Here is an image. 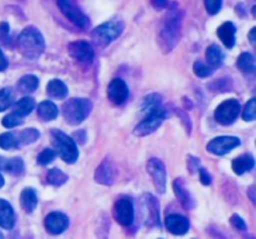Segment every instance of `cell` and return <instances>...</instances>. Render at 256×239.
<instances>
[{
	"instance_id": "obj_38",
	"label": "cell",
	"mask_w": 256,
	"mask_h": 239,
	"mask_svg": "<svg viewBox=\"0 0 256 239\" xmlns=\"http://www.w3.org/2000/svg\"><path fill=\"white\" fill-rule=\"evenodd\" d=\"M55 158H56V152L48 148V150H42V152L38 155V164H42V166H46V164H52L54 160H55Z\"/></svg>"
},
{
	"instance_id": "obj_28",
	"label": "cell",
	"mask_w": 256,
	"mask_h": 239,
	"mask_svg": "<svg viewBox=\"0 0 256 239\" xmlns=\"http://www.w3.org/2000/svg\"><path fill=\"white\" fill-rule=\"evenodd\" d=\"M238 68L244 74H255V56L252 54L245 52L238 58Z\"/></svg>"
},
{
	"instance_id": "obj_47",
	"label": "cell",
	"mask_w": 256,
	"mask_h": 239,
	"mask_svg": "<svg viewBox=\"0 0 256 239\" xmlns=\"http://www.w3.org/2000/svg\"><path fill=\"white\" fill-rule=\"evenodd\" d=\"M8 66V58L4 56V54L3 51L0 50V72H3V70H6Z\"/></svg>"
},
{
	"instance_id": "obj_2",
	"label": "cell",
	"mask_w": 256,
	"mask_h": 239,
	"mask_svg": "<svg viewBox=\"0 0 256 239\" xmlns=\"http://www.w3.org/2000/svg\"><path fill=\"white\" fill-rule=\"evenodd\" d=\"M17 48L26 58L38 60L46 51V40L36 27H27L17 40Z\"/></svg>"
},
{
	"instance_id": "obj_1",
	"label": "cell",
	"mask_w": 256,
	"mask_h": 239,
	"mask_svg": "<svg viewBox=\"0 0 256 239\" xmlns=\"http://www.w3.org/2000/svg\"><path fill=\"white\" fill-rule=\"evenodd\" d=\"M183 12L179 8H172L162 18L158 27V45L164 54H169L178 46L183 28Z\"/></svg>"
},
{
	"instance_id": "obj_45",
	"label": "cell",
	"mask_w": 256,
	"mask_h": 239,
	"mask_svg": "<svg viewBox=\"0 0 256 239\" xmlns=\"http://www.w3.org/2000/svg\"><path fill=\"white\" fill-rule=\"evenodd\" d=\"M198 164H200V162L197 158H188V170H190V173H196V169H198Z\"/></svg>"
},
{
	"instance_id": "obj_34",
	"label": "cell",
	"mask_w": 256,
	"mask_h": 239,
	"mask_svg": "<svg viewBox=\"0 0 256 239\" xmlns=\"http://www.w3.org/2000/svg\"><path fill=\"white\" fill-rule=\"evenodd\" d=\"M18 140H17V135L14 134H2L0 135V148L3 150H10L18 148Z\"/></svg>"
},
{
	"instance_id": "obj_3",
	"label": "cell",
	"mask_w": 256,
	"mask_h": 239,
	"mask_svg": "<svg viewBox=\"0 0 256 239\" xmlns=\"http://www.w3.org/2000/svg\"><path fill=\"white\" fill-rule=\"evenodd\" d=\"M93 110V103L88 98H72L64 104L62 114L64 118L72 126H79L90 116Z\"/></svg>"
},
{
	"instance_id": "obj_24",
	"label": "cell",
	"mask_w": 256,
	"mask_h": 239,
	"mask_svg": "<svg viewBox=\"0 0 256 239\" xmlns=\"http://www.w3.org/2000/svg\"><path fill=\"white\" fill-rule=\"evenodd\" d=\"M20 204L26 212H34V210L37 208L38 204V197L37 193L34 188H24L23 193H22V197H20Z\"/></svg>"
},
{
	"instance_id": "obj_50",
	"label": "cell",
	"mask_w": 256,
	"mask_h": 239,
	"mask_svg": "<svg viewBox=\"0 0 256 239\" xmlns=\"http://www.w3.org/2000/svg\"><path fill=\"white\" fill-rule=\"evenodd\" d=\"M249 198L255 204V186L249 187Z\"/></svg>"
},
{
	"instance_id": "obj_13",
	"label": "cell",
	"mask_w": 256,
	"mask_h": 239,
	"mask_svg": "<svg viewBox=\"0 0 256 239\" xmlns=\"http://www.w3.org/2000/svg\"><path fill=\"white\" fill-rule=\"evenodd\" d=\"M69 55L80 64L89 65L94 60V50L88 41H75L68 46Z\"/></svg>"
},
{
	"instance_id": "obj_5",
	"label": "cell",
	"mask_w": 256,
	"mask_h": 239,
	"mask_svg": "<svg viewBox=\"0 0 256 239\" xmlns=\"http://www.w3.org/2000/svg\"><path fill=\"white\" fill-rule=\"evenodd\" d=\"M51 135H52V145L55 152H58L60 159L66 164H75L79 158V150L76 148L75 141L60 130H52Z\"/></svg>"
},
{
	"instance_id": "obj_14",
	"label": "cell",
	"mask_w": 256,
	"mask_h": 239,
	"mask_svg": "<svg viewBox=\"0 0 256 239\" xmlns=\"http://www.w3.org/2000/svg\"><path fill=\"white\" fill-rule=\"evenodd\" d=\"M114 218L122 226H131L134 222V204L130 198H121L116 202Z\"/></svg>"
},
{
	"instance_id": "obj_37",
	"label": "cell",
	"mask_w": 256,
	"mask_h": 239,
	"mask_svg": "<svg viewBox=\"0 0 256 239\" xmlns=\"http://www.w3.org/2000/svg\"><path fill=\"white\" fill-rule=\"evenodd\" d=\"M242 117L245 121H255L256 118V100L255 98H252V100H249L248 104L245 106V110H244V114H242Z\"/></svg>"
},
{
	"instance_id": "obj_35",
	"label": "cell",
	"mask_w": 256,
	"mask_h": 239,
	"mask_svg": "<svg viewBox=\"0 0 256 239\" xmlns=\"http://www.w3.org/2000/svg\"><path fill=\"white\" fill-rule=\"evenodd\" d=\"M193 70H194V74H196L198 78H202V79H204V78H210V76L214 74V69H211L208 65H206V64L200 62V60L194 64Z\"/></svg>"
},
{
	"instance_id": "obj_18",
	"label": "cell",
	"mask_w": 256,
	"mask_h": 239,
	"mask_svg": "<svg viewBox=\"0 0 256 239\" xmlns=\"http://www.w3.org/2000/svg\"><path fill=\"white\" fill-rule=\"evenodd\" d=\"M174 190L176 193L178 200L182 202V206L186 210H193L196 206V202L193 198V196L190 194V192L188 190V187L184 184V182L182 179H176L174 182Z\"/></svg>"
},
{
	"instance_id": "obj_54",
	"label": "cell",
	"mask_w": 256,
	"mask_h": 239,
	"mask_svg": "<svg viewBox=\"0 0 256 239\" xmlns=\"http://www.w3.org/2000/svg\"><path fill=\"white\" fill-rule=\"evenodd\" d=\"M0 239H4V236H3V234L0 232Z\"/></svg>"
},
{
	"instance_id": "obj_4",
	"label": "cell",
	"mask_w": 256,
	"mask_h": 239,
	"mask_svg": "<svg viewBox=\"0 0 256 239\" xmlns=\"http://www.w3.org/2000/svg\"><path fill=\"white\" fill-rule=\"evenodd\" d=\"M124 22L120 20H112L107 22L102 26H98V28H94V31L92 32V38L93 42L98 45V48H106L108 45L114 42L117 38L121 37V34L124 32Z\"/></svg>"
},
{
	"instance_id": "obj_19",
	"label": "cell",
	"mask_w": 256,
	"mask_h": 239,
	"mask_svg": "<svg viewBox=\"0 0 256 239\" xmlns=\"http://www.w3.org/2000/svg\"><path fill=\"white\" fill-rule=\"evenodd\" d=\"M16 225V212L12 204L6 200H0V226L4 230H13Z\"/></svg>"
},
{
	"instance_id": "obj_17",
	"label": "cell",
	"mask_w": 256,
	"mask_h": 239,
	"mask_svg": "<svg viewBox=\"0 0 256 239\" xmlns=\"http://www.w3.org/2000/svg\"><path fill=\"white\" fill-rule=\"evenodd\" d=\"M165 225L168 231L174 234V235H184L190 230V222H188V218L179 216V214H174V216L166 217Z\"/></svg>"
},
{
	"instance_id": "obj_11",
	"label": "cell",
	"mask_w": 256,
	"mask_h": 239,
	"mask_svg": "<svg viewBox=\"0 0 256 239\" xmlns=\"http://www.w3.org/2000/svg\"><path fill=\"white\" fill-rule=\"evenodd\" d=\"M117 176H118V169L112 158L103 159V162L98 164V170L94 173L96 182L103 186H113L117 180Z\"/></svg>"
},
{
	"instance_id": "obj_51",
	"label": "cell",
	"mask_w": 256,
	"mask_h": 239,
	"mask_svg": "<svg viewBox=\"0 0 256 239\" xmlns=\"http://www.w3.org/2000/svg\"><path fill=\"white\" fill-rule=\"evenodd\" d=\"M6 164H8V160L0 156V172H4L6 170Z\"/></svg>"
},
{
	"instance_id": "obj_46",
	"label": "cell",
	"mask_w": 256,
	"mask_h": 239,
	"mask_svg": "<svg viewBox=\"0 0 256 239\" xmlns=\"http://www.w3.org/2000/svg\"><path fill=\"white\" fill-rule=\"evenodd\" d=\"M176 112H178V116H179V117H182V120H183V122L186 121V127H188V134H190V131H192V122H190V120H188V114H186V112H180V110H176Z\"/></svg>"
},
{
	"instance_id": "obj_43",
	"label": "cell",
	"mask_w": 256,
	"mask_h": 239,
	"mask_svg": "<svg viewBox=\"0 0 256 239\" xmlns=\"http://www.w3.org/2000/svg\"><path fill=\"white\" fill-rule=\"evenodd\" d=\"M152 6L156 8V10H164L169 6V0H151Z\"/></svg>"
},
{
	"instance_id": "obj_42",
	"label": "cell",
	"mask_w": 256,
	"mask_h": 239,
	"mask_svg": "<svg viewBox=\"0 0 256 239\" xmlns=\"http://www.w3.org/2000/svg\"><path fill=\"white\" fill-rule=\"evenodd\" d=\"M197 172L200 173V180H202V183H203L204 186H210L211 184V176H210V173L207 172L206 169H198Z\"/></svg>"
},
{
	"instance_id": "obj_9",
	"label": "cell",
	"mask_w": 256,
	"mask_h": 239,
	"mask_svg": "<svg viewBox=\"0 0 256 239\" xmlns=\"http://www.w3.org/2000/svg\"><path fill=\"white\" fill-rule=\"evenodd\" d=\"M146 170L152 178L154 186L156 188V192L160 194H165L166 192V168L165 164L158 159V158H152L146 164Z\"/></svg>"
},
{
	"instance_id": "obj_21",
	"label": "cell",
	"mask_w": 256,
	"mask_h": 239,
	"mask_svg": "<svg viewBox=\"0 0 256 239\" xmlns=\"http://www.w3.org/2000/svg\"><path fill=\"white\" fill-rule=\"evenodd\" d=\"M254 168H255V158L252 155H242L232 162V170L238 176L250 172Z\"/></svg>"
},
{
	"instance_id": "obj_10",
	"label": "cell",
	"mask_w": 256,
	"mask_h": 239,
	"mask_svg": "<svg viewBox=\"0 0 256 239\" xmlns=\"http://www.w3.org/2000/svg\"><path fill=\"white\" fill-rule=\"evenodd\" d=\"M241 114V104L236 100H226L217 107L216 120L221 126H230Z\"/></svg>"
},
{
	"instance_id": "obj_32",
	"label": "cell",
	"mask_w": 256,
	"mask_h": 239,
	"mask_svg": "<svg viewBox=\"0 0 256 239\" xmlns=\"http://www.w3.org/2000/svg\"><path fill=\"white\" fill-rule=\"evenodd\" d=\"M38 138H40V131L36 128H27L17 135L18 145H30L37 141Z\"/></svg>"
},
{
	"instance_id": "obj_53",
	"label": "cell",
	"mask_w": 256,
	"mask_h": 239,
	"mask_svg": "<svg viewBox=\"0 0 256 239\" xmlns=\"http://www.w3.org/2000/svg\"><path fill=\"white\" fill-rule=\"evenodd\" d=\"M10 239H20L18 238V234H13V235L10 236Z\"/></svg>"
},
{
	"instance_id": "obj_31",
	"label": "cell",
	"mask_w": 256,
	"mask_h": 239,
	"mask_svg": "<svg viewBox=\"0 0 256 239\" xmlns=\"http://www.w3.org/2000/svg\"><path fill=\"white\" fill-rule=\"evenodd\" d=\"M46 182L51 186L60 187L68 182V174L64 173L62 170H60V169H52V170H50L48 174H46Z\"/></svg>"
},
{
	"instance_id": "obj_27",
	"label": "cell",
	"mask_w": 256,
	"mask_h": 239,
	"mask_svg": "<svg viewBox=\"0 0 256 239\" xmlns=\"http://www.w3.org/2000/svg\"><path fill=\"white\" fill-rule=\"evenodd\" d=\"M38 84H40V82H38L37 76H23V78L20 79V82H18V90H20L22 93H26V94L34 93V92L38 89Z\"/></svg>"
},
{
	"instance_id": "obj_30",
	"label": "cell",
	"mask_w": 256,
	"mask_h": 239,
	"mask_svg": "<svg viewBox=\"0 0 256 239\" xmlns=\"http://www.w3.org/2000/svg\"><path fill=\"white\" fill-rule=\"evenodd\" d=\"M36 108V100L31 98H22L17 104H16V112L20 117H27L32 110Z\"/></svg>"
},
{
	"instance_id": "obj_36",
	"label": "cell",
	"mask_w": 256,
	"mask_h": 239,
	"mask_svg": "<svg viewBox=\"0 0 256 239\" xmlns=\"http://www.w3.org/2000/svg\"><path fill=\"white\" fill-rule=\"evenodd\" d=\"M23 121V117H20L17 112H12V114H8V116H6V117L3 118V126L6 128H14L18 127V126H22Z\"/></svg>"
},
{
	"instance_id": "obj_55",
	"label": "cell",
	"mask_w": 256,
	"mask_h": 239,
	"mask_svg": "<svg viewBox=\"0 0 256 239\" xmlns=\"http://www.w3.org/2000/svg\"><path fill=\"white\" fill-rule=\"evenodd\" d=\"M246 239H254V236H252V238H250V236H248V238H246Z\"/></svg>"
},
{
	"instance_id": "obj_33",
	"label": "cell",
	"mask_w": 256,
	"mask_h": 239,
	"mask_svg": "<svg viewBox=\"0 0 256 239\" xmlns=\"http://www.w3.org/2000/svg\"><path fill=\"white\" fill-rule=\"evenodd\" d=\"M14 102V92L12 89L0 90V112H6Z\"/></svg>"
},
{
	"instance_id": "obj_44",
	"label": "cell",
	"mask_w": 256,
	"mask_h": 239,
	"mask_svg": "<svg viewBox=\"0 0 256 239\" xmlns=\"http://www.w3.org/2000/svg\"><path fill=\"white\" fill-rule=\"evenodd\" d=\"M8 22H2L0 24V40L4 42L6 40H8Z\"/></svg>"
},
{
	"instance_id": "obj_48",
	"label": "cell",
	"mask_w": 256,
	"mask_h": 239,
	"mask_svg": "<svg viewBox=\"0 0 256 239\" xmlns=\"http://www.w3.org/2000/svg\"><path fill=\"white\" fill-rule=\"evenodd\" d=\"M255 36H256V28H252V31L249 32V42L254 45V46H255V44H256Z\"/></svg>"
},
{
	"instance_id": "obj_29",
	"label": "cell",
	"mask_w": 256,
	"mask_h": 239,
	"mask_svg": "<svg viewBox=\"0 0 256 239\" xmlns=\"http://www.w3.org/2000/svg\"><path fill=\"white\" fill-rule=\"evenodd\" d=\"M24 170H26V166L22 158H13V159H8V164H6V170L4 172L10 173L12 176H23Z\"/></svg>"
},
{
	"instance_id": "obj_26",
	"label": "cell",
	"mask_w": 256,
	"mask_h": 239,
	"mask_svg": "<svg viewBox=\"0 0 256 239\" xmlns=\"http://www.w3.org/2000/svg\"><path fill=\"white\" fill-rule=\"evenodd\" d=\"M37 112L38 117L42 121H52V120L58 117L60 110H58V107L54 104L52 102H42L41 104L38 106Z\"/></svg>"
},
{
	"instance_id": "obj_22",
	"label": "cell",
	"mask_w": 256,
	"mask_h": 239,
	"mask_svg": "<svg viewBox=\"0 0 256 239\" xmlns=\"http://www.w3.org/2000/svg\"><path fill=\"white\" fill-rule=\"evenodd\" d=\"M206 58H207L208 66L211 69H217V68L222 66L226 55H224L222 50L220 48L218 45H211V46H208L207 52H206Z\"/></svg>"
},
{
	"instance_id": "obj_7",
	"label": "cell",
	"mask_w": 256,
	"mask_h": 239,
	"mask_svg": "<svg viewBox=\"0 0 256 239\" xmlns=\"http://www.w3.org/2000/svg\"><path fill=\"white\" fill-rule=\"evenodd\" d=\"M141 207L144 212V222L150 228L160 226V208L155 196L145 193L141 197Z\"/></svg>"
},
{
	"instance_id": "obj_52",
	"label": "cell",
	"mask_w": 256,
	"mask_h": 239,
	"mask_svg": "<svg viewBox=\"0 0 256 239\" xmlns=\"http://www.w3.org/2000/svg\"><path fill=\"white\" fill-rule=\"evenodd\" d=\"M3 186H4V179H3V176L0 174V188H2Z\"/></svg>"
},
{
	"instance_id": "obj_16",
	"label": "cell",
	"mask_w": 256,
	"mask_h": 239,
	"mask_svg": "<svg viewBox=\"0 0 256 239\" xmlns=\"http://www.w3.org/2000/svg\"><path fill=\"white\" fill-rule=\"evenodd\" d=\"M46 231L52 235L64 234L69 228V218L64 212H51L46 218Z\"/></svg>"
},
{
	"instance_id": "obj_41",
	"label": "cell",
	"mask_w": 256,
	"mask_h": 239,
	"mask_svg": "<svg viewBox=\"0 0 256 239\" xmlns=\"http://www.w3.org/2000/svg\"><path fill=\"white\" fill-rule=\"evenodd\" d=\"M230 222H231V225H232L236 231L245 232L246 230H248V226H246V224H245V221H244L238 214H234L232 217H231V220H230Z\"/></svg>"
},
{
	"instance_id": "obj_20",
	"label": "cell",
	"mask_w": 256,
	"mask_h": 239,
	"mask_svg": "<svg viewBox=\"0 0 256 239\" xmlns=\"http://www.w3.org/2000/svg\"><path fill=\"white\" fill-rule=\"evenodd\" d=\"M217 36L221 40V42L226 45V48H234L235 45V36H236V28L232 22H224L221 24L217 30Z\"/></svg>"
},
{
	"instance_id": "obj_6",
	"label": "cell",
	"mask_w": 256,
	"mask_h": 239,
	"mask_svg": "<svg viewBox=\"0 0 256 239\" xmlns=\"http://www.w3.org/2000/svg\"><path fill=\"white\" fill-rule=\"evenodd\" d=\"M58 8L62 12V14L65 16L69 22H74L78 28L86 30L90 26L89 17L80 10L75 0H58Z\"/></svg>"
},
{
	"instance_id": "obj_49",
	"label": "cell",
	"mask_w": 256,
	"mask_h": 239,
	"mask_svg": "<svg viewBox=\"0 0 256 239\" xmlns=\"http://www.w3.org/2000/svg\"><path fill=\"white\" fill-rule=\"evenodd\" d=\"M84 135H86V132H83V131H79V132H76L75 136H78V141L80 142V144H84V142H86V138H84Z\"/></svg>"
},
{
	"instance_id": "obj_12",
	"label": "cell",
	"mask_w": 256,
	"mask_h": 239,
	"mask_svg": "<svg viewBox=\"0 0 256 239\" xmlns=\"http://www.w3.org/2000/svg\"><path fill=\"white\" fill-rule=\"evenodd\" d=\"M241 145V140L236 138V136H230V135H224V136H218L216 140L207 145V150L212 154V155H217V156H222L226 155L228 152H231L235 150L236 146Z\"/></svg>"
},
{
	"instance_id": "obj_15",
	"label": "cell",
	"mask_w": 256,
	"mask_h": 239,
	"mask_svg": "<svg viewBox=\"0 0 256 239\" xmlns=\"http://www.w3.org/2000/svg\"><path fill=\"white\" fill-rule=\"evenodd\" d=\"M107 94H108L110 102H113L114 104H124L128 100V96H130L127 83L124 82L122 79H114L113 82L108 84Z\"/></svg>"
},
{
	"instance_id": "obj_40",
	"label": "cell",
	"mask_w": 256,
	"mask_h": 239,
	"mask_svg": "<svg viewBox=\"0 0 256 239\" xmlns=\"http://www.w3.org/2000/svg\"><path fill=\"white\" fill-rule=\"evenodd\" d=\"M210 89L220 93H226L228 90H231V82H228V79H221L218 82L210 84Z\"/></svg>"
},
{
	"instance_id": "obj_39",
	"label": "cell",
	"mask_w": 256,
	"mask_h": 239,
	"mask_svg": "<svg viewBox=\"0 0 256 239\" xmlns=\"http://www.w3.org/2000/svg\"><path fill=\"white\" fill-rule=\"evenodd\" d=\"M204 6H206V10L208 12V14L216 16L221 12L222 0H204Z\"/></svg>"
},
{
	"instance_id": "obj_23",
	"label": "cell",
	"mask_w": 256,
	"mask_h": 239,
	"mask_svg": "<svg viewBox=\"0 0 256 239\" xmlns=\"http://www.w3.org/2000/svg\"><path fill=\"white\" fill-rule=\"evenodd\" d=\"M162 103H164L162 96H159V94H156V93H154V94H148L146 98H144L141 112H142L144 114H146V116L154 114V112L162 110Z\"/></svg>"
},
{
	"instance_id": "obj_8",
	"label": "cell",
	"mask_w": 256,
	"mask_h": 239,
	"mask_svg": "<svg viewBox=\"0 0 256 239\" xmlns=\"http://www.w3.org/2000/svg\"><path fill=\"white\" fill-rule=\"evenodd\" d=\"M168 117V112L162 108L159 112H154V114H150L146 116V118L142 122H140L138 126L134 130V135L136 136H146V135L154 134L156 130H159V127L164 124V121Z\"/></svg>"
},
{
	"instance_id": "obj_25",
	"label": "cell",
	"mask_w": 256,
	"mask_h": 239,
	"mask_svg": "<svg viewBox=\"0 0 256 239\" xmlns=\"http://www.w3.org/2000/svg\"><path fill=\"white\" fill-rule=\"evenodd\" d=\"M46 93L54 98H58V100H62L68 96V86L62 80H58V79H54L51 82L46 84Z\"/></svg>"
}]
</instances>
